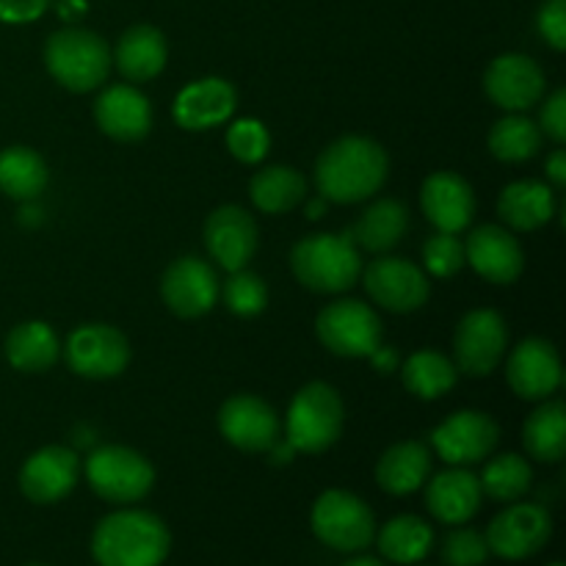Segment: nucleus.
<instances>
[{"instance_id": "nucleus-44", "label": "nucleus", "mask_w": 566, "mask_h": 566, "mask_svg": "<svg viewBox=\"0 0 566 566\" xmlns=\"http://www.w3.org/2000/svg\"><path fill=\"white\" fill-rule=\"evenodd\" d=\"M547 180L556 188L566 186V153L564 149H556V153L547 158Z\"/></svg>"}, {"instance_id": "nucleus-12", "label": "nucleus", "mask_w": 566, "mask_h": 566, "mask_svg": "<svg viewBox=\"0 0 566 566\" xmlns=\"http://www.w3.org/2000/svg\"><path fill=\"white\" fill-rule=\"evenodd\" d=\"M497 437H501V429L495 420L475 409H462L431 431L434 451L440 453L442 462L453 464V468L475 464L490 457L497 446Z\"/></svg>"}, {"instance_id": "nucleus-13", "label": "nucleus", "mask_w": 566, "mask_h": 566, "mask_svg": "<svg viewBox=\"0 0 566 566\" xmlns=\"http://www.w3.org/2000/svg\"><path fill=\"white\" fill-rule=\"evenodd\" d=\"M545 72L536 64L531 55L523 53H506L497 55L490 64L484 75L486 97L503 111L512 114H523V111L534 108L545 94Z\"/></svg>"}, {"instance_id": "nucleus-48", "label": "nucleus", "mask_w": 566, "mask_h": 566, "mask_svg": "<svg viewBox=\"0 0 566 566\" xmlns=\"http://www.w3.org/2000/svg\"><path fill=\"white\" fill-rule=\"evenodd\" d=\"M547 566H564L562 562H553V564H547Z\"/></svg>"}, {"instance_id": "nucleus-14", "label": "nucleus", "mask_w": 566, "mask_h": 566, "mask_svg": "<svg viewBox=\"0 0 566 566\" xmlns=\"http://www.w3.org/2000/svg\"><path fill=\"white\" fill-rule=\"evenodd\" d=\"M368 296L390 313H415L429 298V280L403 258H379L363 271Z\"/></svg>"}, {"instance_id": "nucleus-23", "label": "nucleus", "mask_w": 566, "mask_h": 566, "mask_svg": "<svg viewBox=\"0 0 566 566\" xmlns=\"http://www.w3.org/2000/svg\"><path fill=\"white\" fill-rule=\"evenodd\" d=\"M238 108V92L224 77H202L175 97V122L186 130H208L224 125Z\"/></svg>"}, {"instance_id": "nucleus-4", "label": "nucleus", "mask_w": 566, "mask_h": 566, "mask_svg": "<svg viewBox=\"0 0 566 566\" xmlns=\"http://www.w3.org/2000/svg\"><path fill=\"white\" fill-rule=\"evenodd\" d=\"M48 72L70 92H92L108 77L111 50L103 36L86 28H61L44 44Z\"/></svg>"}, {"instance_id": "nucleus-32", "label": "nucleus", "mask_w": 566, "mask_h": 566, "mask_svg": "<svg viewBox=\"0 0 566 566\" xmlns=\"http://www.w3.org/2000/svg\"><path fill=\"white\" fill-rule=\"evenodd\" d=\"M525 451L545 464L566 457V407L562 401H545L528 415L523 426Z\"/></svg>"}, {"instance_id": "nucleus-45", "label": "nucleus", "mask_w": 566, "mask_h": 566, "mask_svg": "<svg viewBox=\"0 0 566 566\" xmlns=\"http://www.w3.org/2000/svg\"><path fill=\"white\" fill-rule=\"evenodd\" d=\"M370 359H374L376 370H381V374H387V370L396 368V352H390V348H376L374 354H370Z\"/></svg>"}, {"instance_id": "nucleus-17", "label": "nucleus", "mask_w": 566, "mask_h": 566, "mask_svg": "<svg viewBox=\"0 0 566 566\" xmlns=\"http://www.w3.org/2000/svg\"><path fill=\"white\" fill-rule=\"evenodd\" d=\"M77 473H81V459L72 448L48 446L25 459L20 470V490L31 503L50 506L64 501L75 490Z\"/></svg>"}, {"instance_id": "nucleus-26", "label": "nucleus", "mask_w": 566, "mask_h": 566, "mask_svg": "<svg viewBox=\"0 0 566 566\" xmlns=\"http://www.w3.org/2000/svg\"><path fill=\"white\" fill-rule=\"evenodd\" d=\"M431 473V453L423 442H398L381 453L376 464V481L390 495H412L415 490L429 481Z\"/></svg>"}, {"instance_id": "nucleus-25", "label": "nucleus", "mask_w": 566, "mask_h": 566, "mask_svg": "<svg viewBox=\"0 0 566 566\" xmlns=\"http://www.w3.org/2000/svg\"><path fill=\"white\" fill-rule=\"evenodd\" d=\"M166 55H169V44L166 36L155 25H133L116 42L111 61L116 70L133 83L153 81L160 75L166 66Z\"/></svg>"}, {"instance_id": "nucleus-7", "label": "nucleus", "mask_w": 566, "mask_h": 566, "mask_svg": "<svg viewBox=\"0 0 566 566\" xmlns=\"http://www.w3.org/2000/svg\"><path fill=\"white\" fill-rule=\"evenodd\" d=\"M86 481L108 503H136L149 495L155 470L147 457L125 446H103L86 459Z\"/></svg>"}, {"instance_id": "nucleus-21", "label": "nucleus", "mask_w": 566, "mask_h": 566, "mask_svg": "<svg viewBox=\"0 0 566 566\" xmlns=\"http://www.w3.org/2000/svg\"><path fill=\"white\" fill-rule=\"evenodd\" d=\"M420 208L440 232H462L473 221L475 193L457 171H434L420 188Z\"/></svg>"}, {"instance_id": "nucleus-9", "label": "nucleus", "mask_w": 566, "mask_h": 566, "mask_svg": "<svg viewBox=\"0 0 566 566\" xmlns=\"http://www.w3.org/2000/svg\"><path fill=\"white\" fill-rule=\"evenodd\" d=\"M553 536V517L539 503H512L486 528L490 553L506 562H525L545 551Z\"/></svg>"}, {"instance_id": "nucleus-2", "label": "nucleus", "mask_w": 566, "mask_h": 566, "mask_svg": "<svg viewBox=\"0 0 566 566\" xmlns=\"http://www.w3.org/2000/svg\"><path fill=\"white\" fill-rule=\"evenodd\" d=\"M169 525L153 512L122 509L97 523L92 556L99 566H160L169 558Z\"/></svg>"}, {"instance_id": "nucleus-46", "label": "nucleus", "mask_w": 566, "mask_h": 566, "mask_svg": "<svg viewBox=\"0 0 566 566\" xmlns=\"http://www.w3.org/2000/svg\"><path fill=\"white\" fill-rule=\"evenodd\" d=\"M83 11H86V3H83V0H61L59 3V14L64 17V20H75Z\"/></svg>"}, {"instance_id": "nucleus-20", "label": "nucleus", "mask_w": 566, "mask_h": 566, "mask_svg": "<svg viewBox=\"0 0 566 566\" xmlns=\"http://www.w3.org/2000/svg\"><path fill=\"white\" fill-rule=\"evenodd\" d=\"M464 260L479 276L495 285H512L525 269V254L517 238L497 224H484L470 232Z\"/></svg>"}, {"instance_id": "nucleus-47", "label": "nucleus", "mask_w": 566, "mask_h": 566, "mask_svg": "<svg viewBox=\"0 0 566 566\" xmlns=\"http://www.w3.org/2000/svg\"><path fill=\"white\" fill-rule=\"evenodd\" d=\"M340 566H385V562H379V558H370V556H357V558H348V562Z\"/></svg>"}, {"instance_id": "nucleus-38", "label": "nucleus", "mask_w": 566, "mask_h": 566, "mask_svg": "<svg viewBox=\"0 0 566 566\" xmlns=\"http://www.w3.org/2000/svg\"><path fill=\"white\" fill-rule=\"evenodd\" d=\"M271 147V136L263 122L238 119L227 130V149L235 155L241 164H260Z\"/></svg>"}, {"instance_id": "nucleus-15", "label": "nucleus", "mask_w": 566, "mask_h": 566, "mask_svg": "<svg viewBox=\"0 0 566 566\" xmlns=\"http://www.w3.org/2000/svg\"><path fill=\"white\" fill-rule=\"evenodd\" d=\"M509 387L525 401H545L562 387L564 368L556 346L545 337H528L506 363Z\"/></svg>"}, {"instance_id": "nucleus-10", "label": "nucleus", "mask_w": 566, "mask_h": 566, "mask_svg": "<svg viewBox=\"0 0 566 566\" xmlns=\"http://www.w3.org/2000/svg\"><path fill=\"white\" fill-rule=\"evenodd\" d=\"M64 357L83 379H114L130 363V343L116 326L83 324L66 340Z\"/></svg>"}, {"instance_id": "nucleus-5", "label": "nucleus", "mask_w": 566, "mask_h": 566, "mask_svg": "<svg viewBox=\"0 0 566 566\" xmlns=\"http://www.w3.org/2000/svg\"><path fill=\"white\" fill-rule=\"evenodd\" d=\"M340 396L326 381H310L293 396L287 409V446L302 453H321L337 442L343 431Z\"/></svg>"}, {"instance_id": "nucleus-40", "label": "nucleus", "mask_w": 566, "mask_h": 566, "mask_svg": "<svg viewBox=\"0 0 566 566\" xmlns=\"http://www.w3.org/2000/svg\"><path fill=\"white\" fill-rule=\"evenodd\" d=\"M490 558V545L484 534L473 528H457L442 542V562L448 566H484Z\"/></svg>"}, {"instance_id": "nucleus-8", "label": "nucleus", "mask_w": 566, "mask_h": 566, "mask_svg": "<svg viewBox=\"0 0 566 566\" xmlns=\"http://www.w3.org/2000/svg\"><path fill=\"white\" fill-rule=\"evenodd\" d=\"M315 335L337 357L363 359L381 346V321L374 307L357 298H340L315 318Z\"/></svg>"}, {"instance_id": "nucleus-30", "label": "nucleus", "mask_w": 566, "mask_h": 566, "mask_svg": "<svg viewBox=\"0 0 566 566\" xmlns=\"http://www.w3.org/2000/svg\"><path fill=\"white\" fill-rule=\"evenodd\" d=\"M379 553L392 564H420L434 547V531L415 514H401L381 525L376 534Z\"/></svg>"}, {"instance_id": "nucleus-36", "label": "nucleus", "mask_w": 566, "mask_h": 566, "mask_svg": "<svg viewBox=\"0 0 566 566\" xmlns=\"http://www.w3.org/2000/svg\"><path fill=\"white\" fill-rule=\"evenodd\" d=\"M481 492L501 503H514L531 490L534 481V470L525 462L520 453H501L492 462H486L484 473H481Z\"/></svg>"}, {"instance_id": "nucleus-6", "label": "nucleus", "mask_w": 566, "mask_h": 566, "mask_svg": "<svg viewBox=\"0 0 566 566\" xmlns=\"http://www.w3.org/2000/svg\"><path fill=\"white\" fill-rule=\"evenodd\" d=\"M310 525L318 542L337 553H363L376 539V517L368 503L346 490H326L313 503Z\"/></svg>"}, {"instance_id": "nucleus-37", "label": "nucleus", "mask_w": 566, "mask_h": 566, "mask_svg": "<svg viewBox=\"0 0 566 566\" xmlns=\"http://www.w3.org/2000/svg\"><path fill=\"white\" fill-rule=\"evenodd\" d=\"M224 304L230 313L241 315V318H254L269 304V287L252 271H230V280L224 282Z\"/></svg>"}, {"instance_id": "nucleus-35", "label": "nucleus", "mask_w": 566, "mask_h": 566, "mask_svg": "<svg viewBox=\"0 0 566 566\" xmlns=\"http://www.w3.org/2000/svg\"><path fill=\"white\" fill-rule=\"evenodd\" d=\"M542 147V130L534 119L523 114H509L497 119L490 130V149L497 160L523 164Z\"/></svg>"}, {"instance_id": "nucleus-33", "label": "nucleus", "mask_w": 566, "mask_h": 566, "mask_svg": "<svg viewBox=\"0 0 566 566\" xmlns=\"http://www.w3.org/2000/svg\"><path fill=\"white\" fill-rule=\"evenodd\" d=\"M48 186L42 155L28 147L0 149V191L17 202H33Z\"/></svg>"}, {"instance_id": "nucleus-29", "label": "nucleus", "mask_w": 566, "mask_h": 566, "mask_svg": "<svg viewBox=\"0 0 566 566\" xmlns=\"http://www.w3.org/2000/svg\"><path fill=\"white\" fill-rule=\"evenodd\" d=\"M59 335L44 321H25L6 337V359L22 374H42L59 359Z\"/></svg>"}, {"instance_id": "nucleus-19", "label": "nucleus", "mask_w": 566, "mask_h": 566, "mask_svg": "<svg viewBox=\"0 0 566 566\" xmlns=\"http://www.w3.org/2000/svg\"><path fill=\"white\" fill-rule=\"evenodd\" d=\"M219 429L230 446L247 453H263L276 446L280 420L271 403L258 396H232L219 409Z\"/></svg>"}, {"instance_id": "nucleus-27", "label": "nucleus", "mask_w": 566, "mask_h": 566, "mask_svg": "<svg viewBox=\"0 0 566 566\" xmlns=\"http://www.w3.org/2000/svg\"><path fill=\"white\" fill-rule=\"evenodd\" d=\"M497 213L509 227L520 232L539 230L556 213V197L545 182L517 180L503 188L501 199H497Z\"/></svg>"}, {"instance_id": "nucleus-49", "label": "nucleus", "mask_w": 566, "mask_h": 566, "mask_svg": "<svg viewBox=\"0 0 566 566\" xmlns=\"http://www.w3.org/2000/svg\"><path fill=\"white\" fill-rule=\"evenodd\" d=\"M28 566H44V564H28Z\"/></svg>"}, {"instance_id": "nucleus-16", "label": "nucleus", "mask_w": 566, "mask_h": 566, "mask_svg": "<svg viewBox=\"0 0 566 566\" xmlns=\"http://www.w3.org/2000/svg\"><path fill=\"white\" fill-rule=\"evenodd\" d=\"M164 304L180 318H199L210 313L219 298V276L202 258H180L160 280Z\"/></svg>"}, {"instance_id": "nucleus-24", "label": "nucleus", "mask_w": 566, "mask_h": 566, "mask_svg": "<svg viewBox=\"0 0 566 566\" xmlns=\"http://www.w3.org/2000/svg\"><path fill=\"white\" fill-rule=\"evenodd\" d=\"M481 481L470 470L453 468L437 473L426 486V506L446 525H464L481 509Z\"/></svg>"}, {"instance_id": "nucleus-18", "label": "nucleus", "mask_w": 566, "mask_h": 566, "mask_svg": "<svg viewBox=\"0 0 566 566\" xmlns=\"http://www.w3.org/2000/svg\"><path fill=\"white\" fill-rule=\"evenodd\" d=\"M258 221L238 205H224L205 221V247L210 258L227 271L247 269L258 252Z\"/></svg>"}, {"instance_id": "nucleus-42", "label": "nucleus", "mask_w": 566, "mask_h": 566, "mask_svg": "<svg viewBox=\"0 0 566 566\" xmlns=\"http://www.w3.org/2000/svg\"><path fill=\"white\" fill-rule=\"evenodd\" d=\"M539 122H542L539 130L545 133L547 138H553L556 144L566 142V92L564 88H558V92H553L551 97L545 99Z\"/></svg>"}, {"instance_id": "nucleus-22", "label": "nucleus", "mask_w": 566, "mask_h": 566, "mask_svg": "<svg viewBox=\"0 0 566 566\" xmlns=\"http://www.w3.org/2000/svg\"><path fill=\"white\" fill-rule=\"evenodd\" d=\"M97 127L114 142H142L153 127V105L138 88L127 83L108 86L94 103Z\"/></svg>"}, {"instance_id": "nucleus-11", "label": "nucleus", "mask_w": 566, "mask_h": 566, "mask_svg": "<svg viewBox=\"0 0 566 566\" xmlns=\"http://www.w3.org/2000/svg\"><path fill=\"white\" fill-rule=\"evenodd\" d=\"M506 321L495 310H473L462 318L453 335L457 368L468 376H490L506 354Z\"/></svg>"}, {"instance_id": "nucleus-28", "label": "nucleus", "mask_w": 566, "mask_h": 566, "mask_svg": "<svg viewBox=\"0 0 566 566\" xmlns=\"http://www.w3.org/2000/svg\"><path fill=\"white\" fill-rule=\"evenodd\" d=\"M409 227V213L398 199H376L363 216H359L357 224L352 227V241L359 249H368V252H390L392 247L401 243V238L407 235Z\"/></svg>"}, {"instance_id": "nucleus-1", "label": "nucleus", "mask_w": 566, "mask_h": 566, "mask_svg": "<svg viewBox=\"0 0 566 566\" xmlns=\"http://www.w3.org/2000/svg\"><path fill=\"white\" fill-rule=\"evenodd\" d=\"M390 160L381 144L368 136H346L321 153L315 164V186L321 199L354 205L374 197L387 180Z\"/></svg>"}, {"instance_id": "nucleus-34", "label": "nucleus", "mask_w": 566, "mask_h": 566, "mask_svg": "<svg viewBox=\"0 0 566 566\" xmlns=\"http://www.w3.org/2000/svg\"><path fill=\"white\" fill-rule=\"evenodd\" d=\"M401 376L403 387H407L412 396L423 398V401H434V398H442L446 392L453 390L459 370L457 365H453V359H448L446 354L423 348V352H415L412 357L403 363Z\"/></svg>"}, {"instance_id": "nucleus-43", "label": "nucleus", "mask_w": 566, "mask_h": 566, "mask_svg": "<svg viewBox=\"0 0 566 566\" xmlns=\"http://www.w3.org/2000/svg\"><path fill=\"white\" fill-rule=\"evenodd\" d=\"M50 0H0V20L9 25H25L48 11Z\"/></svg>"}, {"instance_id": "nucleus-31", "label": "nucleus", "mask_w": 566, "mask_h": 566, "mask_svg": "<svg viewBox=\"0 0 566 566\" xmlns=\"http://www.w3.org/2000/svg\"><path fill=\"white\" fill-rule=\"evenodd\" d=\"M249 197L263 213H287L307 197V180L293 166H269L249 182Z\"/></svg>"}, {"instance_id": "nucleus-39", "label": "nucleus", "mask_w": 566, "mask_h": 566, "mask_svg": "<svg viewBox=\"0 0 566 566\" xmlns=\"http://www.w3.org/2000/svg\"><path fill=\"white\" fill-rule=\"evenodd\" d=\"M423 260L426 269L434 276H453L464 269V243L459 241L457 232H437L426 241L423 247Z\"/></svg>"}, {"instance_id": "nucleus-3", "label": "nucleus", "mask_w": 566, "mask_h": 566, "mask_svg": "<svg viewBox=\"0 0 566 566\" xmlns=\"http://www.w3.org/2000/svg\"><path fill=\"white\" fill-rule=\"evenodd\" d=\"M291 269L304 287L315 293H343L363 274L359 247L348 232H315L302 238L291 252Z\"/></svg>"}, {"instance_id": "nucleus-41", "label": "nucleus", "mask_w": 566, "mask_h": 566, "mask_svg": "<svg viewBox=\"0 0 566 566\" xmlns=\"http://www.w3.org/2000/svg\"><path fill=\"white\" fill-rule=\"evenodd\" d=\"M536 28L553 50H566V0H545L536 14Z\"/></svg>"}]
</instances>
